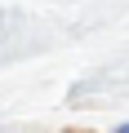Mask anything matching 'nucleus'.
Returning <instances> with one entry per match:
<instances>
[{"instance_id":"nucleus-1","label":"nucleus","mask_w":129,"mask_h":133,"mask_svg":"<svg viewBox=\"0 0 129 133\" xmlns=\"http://www.w3.org/2000/svg\"><path fill=\"white\" fill-rule=\"evenodd\" d=\"M116 133H129V124H120V129H116Z\"/></svg>"}]
</instances>
